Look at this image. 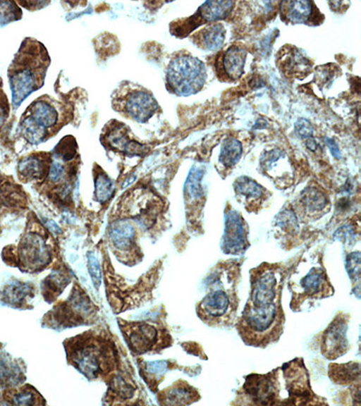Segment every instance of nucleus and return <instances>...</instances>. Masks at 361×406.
Wrapping results in <instances>:
<instances>
[{"mask_svg": "<svg viewBox=\"0 0 361 406\" xmlns=\"http://www.w3.org/2000/svg\"><path fill=\"white\" fill-rule=\"evenodd\" d=\"M50 63L51 58L44 44L33 37L25 38L8 72L15 109L44 86Z\"/></svg>", "mask_w": 361, "mask_h": 406, "instance_id": "obj_1", "label": "nucleus"}, {"mask_svg": "<svg viewBox=\"0 0 361 406\" xmlns=\"http://www.w3.org/2000/svg\"><path fill=\"white\" fill-rule=\"evenodd\" d=\"M72 118L70 104L43 95L32 102L22 115L19 135L28 144L37 146L54 137Z\"/></svg>", "mask_w": 361, "mask_h": 406, "instance_id": "obj_2", "label": "nucleus"}, {"mask_svg": "<svg viewBox=\"0 0 361 406\" xmlns=\"http://www.w3.org/2000/svg\"><path fill=\"white\" fill-rule=\"evenodd\" d=\"M51 154L49 173L37 187L54 201L66 202L73 195L78 176L80 156L75 138L72 135L63 137Z\"/></svg>", "mask_w": 361, "mask_h": 406, "instance_id": "obj_3", "label": "nucleus"}, {"mask_svg": "<svg viewBox=\"0 0 361 406\" xmlns=\"http://www.w3.org/2000/svg\"><path fill=\"white\" fill-rule=\"evenodd\" d=\"M285 316L279 302L269 306L246 305L238 324V331L245 343L266 347L279 340L283 333Z\"/></svg>", "mask_w": 361, "mask_h": 406, "instance_id": "obj_4", "label": "nucleus"}, {"mask_svg": "<svg viewBox=\"0 0 361 406\" xmlns=\"http://www.w3.org/2000/svg\"><path fill=\"white\" fill-rule=\"evenodd\" d=\"M112 109L123 117L138 123H147L159 111V104L145 87L123 80L111 95Z\"/></svg>", "mask_w": 361, "mask_h": 406, "instance_id": "obj_5", "label": "nucleus"}, {"mask_svg": "<svg viewBox=\"0 0 361 406\" xmlns=\"http://www.w3.org/2000/svg\"><path fill=\"white\" fill-rule=\"evenodd\" d=\"M207 73L204 63L191 54H177L166 69V86L176 96H191L204 86Z\"/></svg>", "mask_w": 361, "mask_h": 406, "instance_id": "obj_6", "label": "nucleus"}, {"mask_svg": "<svg viewBox=\"0 0 361 406\" xmlns=\"http://www.w3.org/2000/svg\"><path fill=\"white\" fill-rule=\"evenodd\" d=\"M215 283L218 288L209 290L207 295L200 302L198 315L209 325L232 324L237 304L234 297H231V292L221 288L220 283Z\"/></svg>", "mask_w": 361, "mask_h": 406, "instance_id": "obj_7", "label": "nucleus"}, {"mask_svg": "<svg viewBox=\"0 0 361 406\" xmlns=\"http://www.w3.org/2000/svg\"><path fill=\"white\" fill-rule=\"evenodd\" d=\"M101 143L105 149L126 156H144L149 151L147 144L135 137L130 128L118 121H111L103 128Z\"/></svg>", "mask_w": 361, "mask_h": 406, "instance_id": "obj_8", "label": "nucleus"}, {"mask_svg": "<svg viewBox=\"0 0 361 406\" xmlns=\"http://www.w3.org/2000/svg\"><path fill=\"white\" fill-rule=\"evenodd\" d=\"M232 1H206L200 6L192 17L173 22L170 32L179 38H183L205 23H214L227 18L233 8Z\"/></svg>", "mask_w": 361, "mask_h": 406, "instance_id": "obj_9", "label": "nucleus"}, {"mask_svg": "<svg viewBox=\"0 0 361 406\" xmlns=\"http://www.w3.org/2000/svg\"><path fill=\"white\" fill-rule=\"evenodd\" d=\"M18 266L27 272L44 269L51 259V247L39 232L28 231L18 245Z\"/></svg>", "mask_w": 361, "mask_h": 406, "instance_id": "obj_10", "label": "nucleus"}, {"mask_svg": "<svg viewBox=\"0 0 361 406\" xmlns=\"http://www.w3.org/2000/svg\"><path fill=\"white\" fill-rule=\"evenodd\" d=\"M283 376L288 386L292 405L314 404L310 382L302 359H295L283 367Z\"/></svg>", "mask_w": 361, "mask_h": 406, "instance_id": "obj_11", "label": "nucleus"}, {"mask_svg": "<svg viewBox=\"0 0 361 406\" xmlns=\"http://www.w3.org/2000/svg\"><path fill=\"white\" fill-rule=\"evenodd\" d=\"M243 391L251 404L275 405L279 385L274 372L269 375H251L247 376Z\"/></svg>", "mask_w": 361, "mask_h": 406, "instance_id": "obj_12", "label": "nucleus"}, {"mask_svg": "<svg viewBox=\"0 0 361 406\" xmlns=\"http://www.w3.org/2000/svg\"><path fill=\"white\" fill-rule=\"evenodd\" d=\"M348 319L338 315L322 334L321 350L326 359L334 360L343 356L349 350L347 338Z\"/></svg>", "mask_w": 361, "mask_h": 406, "instance_id": "obj_13", "label": "nucleus"}, {"mask_svg": "<svg viewBox=\"0 0 361 406\" xmlns=\"http://www.w3.org/2000/svg\"><path fill=\"white\" fill-rule=\"evenodd\" d=\"M277 288L279 279L275 269L261 270L259 275L254 276L252 290L247 305L260 307L279 302L276 301Z\"/></svg>", "mask_w": 361, "mask_h": 406, "instance_id": "obj_14", "label": "nucleus"}, {"mask_svg": "<svg viewBox=\"0 0 361 406\" xmlns=\"http://www.w3.org/2000/svg\"><path fill=\"white\" fill-rule=\"evenodd\" d=\"M248 246L246 224L237 211L231 209L226 214L222 250L226 254H243Z\"/></svg>", "mask_w": 361, "mask_h": 406, "instance_id": "obj_15", "label": "nucleus"}, {"mask_svg": "<svg viewBox=\"0 0 361 406\" xmlns=\"http://www.w3.org/2000/svg\"><path fill=\"white\" fill-rule=\"evenodd\" d=\"M51 163V152L28 154L18 164V179L23 183H33L35 186H38L47 178Z\"/></svg>", "mask_w": 361, "mask_h": 406, "instance_id": "obj_16", "label": "nucleus"}, {"mask_svg": "<svg viewBox=\"0 0 361 406\" xmlns=\"http://www.w3.org/2000/svg\"><path fill=\"white\" fill-rule=\"evenodd\" d=\"M74 362L83 375L89 379L98 378L104 370L103 359H106V350H99L94 344L87 345V347L77 351L73 356Z\"/></svg>", "mask_w": 361, "mask_h": 406, "instance_id": "obj_17", "label": "nucleus"}, {"mask_svg": "<svg viewBox=\"0 0 361 406\" xmlns=\"http://www.w3.org/2000/svg\"><path fill=\"white\" fill-rule=\"evenodd\" d=\"M127 335L128 346L137 354L152 350L158 340L157 328L154 325L143 322L128 327Z\"/></svg>", "mask_w": 361, "mask_h": 406, "instance_id": "obj_18", "label": "nucleus"}, {"mask_svg": "<svg viewBox=\"0 0 361 406\" xmlns=\"http://www.w3.org/2000/svg\"><path fill=\"white\" fill-rule=\"evenodd\" d=\"M300 295L305 298L324 297L331 288L327 281L326 273L322 267L314 266L300 280Z\"/></svg>", "mask_w": 361, "mask_h": 406, "instance_id": "obj_19", "label": "nucleus"}, {"mask_svg": "<svg viewBox=\"0 0 361 406\" xmlns=\"http://www.w3.org/2000/svg\"><path fill=\"white\" fill-rule=\"evenodd\" d=\"M314 2L310 1H283L280 4L281 19L291 24H307L312 22L315 11Z\"/></svg>", "mask_w": 361, "mask_h": 406, "instance_id": "obj_20", "label": "nucleus"}, {"mask_svg": "<svg viewBox=\"0 0 361 406\" xmlns=\"http://www.w3.org/2000/svg\"><path fill=\"white\" fill-rule=\"evenodd\" d=\"M247 51L238 45H232L222 54L221 61V73L226 78L238 80L243 75L246 64Z\"/></svg>", "mask_w": 361, "mask_h": 406, "instance_id": "obj_21", "label": "nucleus"}, {"mask_svg": "<svg viewBox=\"0 0 361 406\" xmlns=\"http://www.w3.org/2000/svg\"><path fill=\"white\" fill-rule=\"evenodd\" d=\"M288 50L281 51V57L279 58L280 67L283 73L289 76L307 75L312 69L310 61L293 47H288Z\"/></svg>", "mask_w": 361, "mask_h": 406, "instance_id": "obj_22", "label": "nucleus"}, {"mask_svg": "<svg viewBox=\"0 0 361 406\" xmlns=\"http://www.w3.org/2000/svg\"><path fill=\"white\" fill-rule=\"evenodd\" d=\"M109 240L113 247L118 250L125 251L133 250L137 240V231L133 224L122 220L116 221L111 226L109 231Z\"/></svg>", "mask_w": 361, "mask_h": 406, "instance_id": "obj_23", "label": "nucleus"}, {"mask_svg": "<svg viewBox=\"0 0 361 406\" xmlns=\"http://www.w3.org/2000/svg\"><path fill=\"white\" fill-rule=\"evenodd\" d=\"M226 37L224 25L221 23H212L195 35V44L206 51H217L224 44Z\"/></svg>", "mask_w": 361, "mask_h": 406, "instance_id": "obj_24", "label": "nucleus"}, {"mask_svg": "<svg viewBox=\"0 0 361 406\" xmlns=\"http://www.w3.org/2000/svg\"><path fill=\"white\" fill-rule=\"evenodd\" d=\"M329 376L331 381L337 385H351L360 382V363L350 362L348 364H331L329 367Z\"/></svg>", "mask_w": 361, "mask_h": 406, "instance_id": "obj_25", "label": "nucleus"}, {"mask_svg": "<svg viewBox=\"0 0 361 406\" xmlns=\"http://www.w3.org/2000/svg\"><path fill=\"white\" fill-rule=\"evenodd\" d=\"M302 209L309 216H317L326 209L329 201L326 195L321 189L309 187L301 195Z\"/></svg>", "mask_w": 361, "mask_h": 406, "instance_id": "obj_26", "label": "nucleus"}, {"mask_svg": "<svg viewBox=\"0 0 361 406\" xmlns=\"http://www.w3.org/2000/svg\"><path fill=\"white\" fill-rule=\"evenodd\" d=\"M32 292H33V288H31L28 283H11L0 291V299L6 305L19 307L24 304L28 296H31Z\"/></svg>", "mask_w": 361, "mask_h": 406, "instance_id": "obj_27", "label": "nucleus"}, {"mask_svg": "<svg viewBox=\"0 0 361 406\" xmlns=\"http://www.w3.org/2000/svg\"><path fill=\"white\" fill-rule=\"evenodd\" d=\"M235 192L247 203L261 202L265 196V189L250 177L241 176L234 183Z\"/></svg>", "mask_w": 361, "mask_h": 406, "instance_id": "obj_28", "label": "nucleus"}, {"mask_svg": "<svg viewBox=\"0 0 361 406\" xmlns=\"http://www.w3.org/2000/svg\"><path fill=\"white\" fill-rule=\"evenodd\" d=\"M93 177H94L95 183V201L102 204L108 202L114 195V183L99 166L93 169Z\"/></svg>", "mask_w": 361, "mask_h": 406, "instance_id": "obj_29", "label": "nucleus"}, {"mask_svg": "<svg viewBox=\"0 0 361 406\" xmlns=\"http://www.w3.org/2000/svg\"><path fill=\"white\" fill-rule=\"evenodd\" d=\"M200 398L197 391L189 385H176L166 391L164 404L171 405H190Z\"/></svg>", "mask_w": 361, "mask_h": 406, "instance_id": "obj_30", "label": "nucleus"}, {"mask_svg": "<svg viewBox=\"0 0 361 406\" xmlns=\"http://www.w3.org/2000/svg\"><path fill=\"white\" fill-rule=\"evenodd\" d=\"M243 154V144L233 137L225 138L222 142L219 162L226 168H232L236 166Z\"/></svg>", "mask_w": 361, "mask_h": 406, "instance_id": "obj_31", "label": "nucleus"}, {"mask_svg": "<svg viewBox=\"0 0 361 406\" xmlns=\"http://www.w3.org/2000/svg\"><path fill=\"white\" fill-rule=\"evenodd\" d=\"M204 167L195 166L190 171L185 185V198L188 201L198 202L203 197L202 180L204 175Z\"/></svg>", "mask_w": 361, "mask_h": 406, "instance_id": "obj_32", "label": "nucleus"}, {"mask_svg": "<svg viewBox=\"0 0 361 406\" xmlns=\"http://www.w3.org/2000/svg\"><path fill=\"white\" fill-rule=\"evenodd\" d=\"M68 282H69V278H67V276H63L62 273H51L44 282V291L47 292V295L45 296L56 297L58 295L62 293Z\"/></svg>", "mask_w": 361, "mask_h": 406, "instance_id": "obj_33", "label": "nucleus"}, {"mask_svg": "<svg viewBox=\"0 0 361 406\" xmlns=\"http://www.w3.org/2000/svg\"><path fill=\"white\" fill-rule=\"evenodd\" d=\"M22 18V11L17 3L0 1V25L9 24Z\"/></svg>", "mask_w": 361, "mask_h": 406, "instance_id": "obj_34", "label": "nucleus"}, {"mask_svg": "<svg viewBox=\"0 0 361 406\" xmlns=\"http://www.w3.org/2000/svg\"><path fill=\"white\" fill-rule=\"evenodd\" d=\"M277 227L281 228L285 233L292 234L298 230V222L296 214L293 209H283L276 217Z\"/></svg>", "mask_w": 361, "mask_h": 406, "instance_id": "obj_35", "label": "nucleus"}, {"mask_svg": "<svg viewBox=\"0 0 361 406\" xmlns=\"http://www.w3.org/2000/svg\"><path fill=\"white\" fill-rule=\"evenodd\" d=\"M346 269L350 279L354 283H360V253L354 252L348 254L346 259Z\"/></svg>", "mask_w": 361, "mask_h": 406, "instance_id": "obj_36", "label": "nucleus"}, {"mask_svg": "<svg viewBox=\"0 0 361 406\" xmlns=\"http://www.w3.org/2000/svg\"><path fill=\"white\" fill-rule=\"evenodd\" d=\"M112 390L116 395L122 399H128L133 395L134 388L121 376H117L113 380Z\"/></svg>", "mask_w": 361, "mask_h": 406, "instance_id": "obj_37", "label": "nucleus"}, {"mask_svg": "<svg viewBox=\"0 0 361 406\" xmlns=\"http://www.w3.org/2000/svg\"><path fill=\"white\" fill-rule=\"evenodd\" d=\"M295 132L298 137L305 141L314 137V128L311 122L305 118H299L296 122Z\"/></svg>", "mask_w": 361, "mask_h": 406, "instance_id": "obj_38", "label": "nucleus"}, {"mask_svg": "<svg viewBox=\"0 0 361 406\" xmlns=\"http://www.w3.org/2000/svg\"><path fill=\"white\" fill-rule=\"evenodd\" d=\"M88 266L93 285L96 288H99L101 285V269H99L98 259L94 254H88Z\"/></svg>", "mask_w": 361, "mask_h": 406, "instance_id": "obj_39", "label": "nucleus"}, {"mask_svg": "<svg viewBox=\"0 0 361 406\" xmlns=\"http://www.w3.org/2000/svg\"><path fill=\"white\" fill-rule=\"evenodd\" d=\"M9 111H11V107H9L6 93L3 92L2 80L0 79V128L5 124L6 119H8Z\"/></svg>", "mask_w": 361, "mask_h": 406, "instance_id": "obj_40", "label": "nucleus"}, {"mask_svg": "<svg viewBox=\"0 0 361 406\" xmlns=\"http://www.w3.org/2000/svg\"><path fill=\"white\" fill-rule=\"evenodd\" d=\"M13 404L19 405H29L35 404V398L34 393L27 391V390H23L18 392V394L13 398Z\"/></svg>", "mask_w": 361, "mask_h": 406, "instance_id": "obj_41", "label": "nucleus"}, {"mask_svg": "<svg viewBox=\"0 0 361 406\" xmlns=\"http://www.w3.org/2000/svg\"><path fill=\"white\" fill-rule=\"evenodd\" d=\"M169 369V363L166 361H154L146 364L147 371L151 375L162 376Z\"/></svg>", "mask_w": 361, "mask_h": 406, "instance_id": "obj_42", "label": "nucleus"}, {"mask_svg": "<svg viewBox=\"0 0 361 406\" xmlns=\"http://www.w3.org/2000/svg\"><path fill=\"white\" fill-rule=\"evenodd\" d=\"M14 376L11 367L5 361L0 360V386L8 385L14 379Z\"/></svg>", "mask_w": 361, "mask_h": 406, "instance_id": "obj_43", "label": "nucleus"}, {"mask_svg": "<svg viewBox=\"0 0 361 406\" xmlns=\"http://www.w3.org/2000/svg\"><path fill=\"white\" fill-rule=\"evenodd\" d=\"M335 237H338V240L344 241L346 243L353 241V238H355V228L353 226L345 225L338 228Z\"/></svg>", "mask_w": 361, "mask_h": 406, "instance_id": "obj_44", "label": "nucleus"}, {"mask_svg": "<svg viewBox=\"0 0 361 406\" xmlns=\"http://www.w3.org/2000/svg\"><path fill=\"white\" fill-rule=\"evenodd\" d=\"M324 141L325 143H326L329 149H330L331 154H333V156L336 158V159H341V154L336 142H335L334 140L328 137L325 138Z\"/></svg>", "mask_w": 361, "mask_h": 406, "instance_id": "obj_45", "label": "nucleus"}, {"mask_svg": "<svg viewBox=\"0 0 361 406\" xmlns=\"http://www.w3.org/2000/svg\"><path fill=\"white\" fill-rule=\"evenodd\" d=\"M19 5L24 6V8H27L29 11H34V9H40L44 8L45 6H48L50 4V2H18Z\"/></svg>", "mask_w": 361, "mask_h": 406, "instance_id": "obj_46", "label": "nucleus"}, {"mask_svg": "<svg viewBox=\"0 0 361 406\" xmlns=\"http://www.w3.org/2000/svg\"><path fill=\"white\" fill-rule=\"evenodd\" d=\"M305 146L308 148L309 150L312 151V152H315L318 147V144L316 143L314 137L310 138V140H305Z\"/></svg>", "mask_w": 361, "mask_h": 406, "instance_id": "obj_47", "label": "nucleus"}]
</instances>
